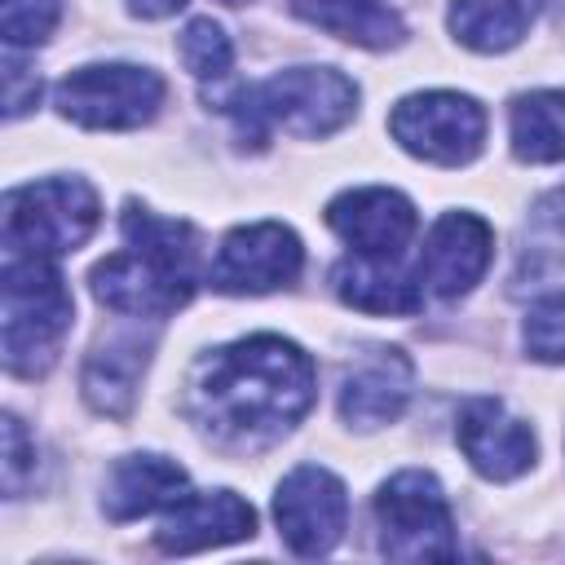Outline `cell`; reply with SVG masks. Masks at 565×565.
<instances>
[{
	"label": "cell",
	"instance_id": "cell-3",
	"mask_svg": "<svg viewBox=\"0 0 565 565\" xmlns=\"http://www.w3.org/2000/svg\"><path fill=\"white\" fill-rule=\"evenodd\" d=\"M216 110H230L238 119V132L252 137V146H265L269 128L318 141L353 119L358 88L335 66H291L252 88H238L234 97H216Z\"/></svg>",
	"mask_w": 565,
	"mask_h": 565
},
{
	"label": "cell",
	"instance_id": "cell-25",
	"mask_svg": "<svg viewBox=\"0 0 565 565\" xmlns=\"http://www.w3.org/2000/svg\"><path fill=\"white\" fill-rule=\"evenodd\" d=\"M31 472H35V450L26 446L22 419L18 415H4V494L18 499L26 490V477Z\"/></svg>",
	"mask_w": 565,
	"mask_h": 565
},
{
	"label": "cell",
	"instance_id": "cell-14",
	"mask_svg": "<svg viewBox=\"0 0 565 565\" xmlns=\"http://www.w3.org/2000/svg\"><path fill=\"white\" fill-rule=\"evenodd\" d=\"M256 534V512L247 499H238L234 490H207V494H185L172 503V512L163 516V525L154 530L159 552L185 556V552H203V547H221V543H238Z\"/></svg>",
	"mask_w": 565,
	"mask_h": 565
},
{
	"label": "cell",
	"instance_id": "cell-13",
	"mask_svg": "<svg viewBox=\"0 0 565 565\" xmlns=\"http://www.w3.org/2000/svg\"><path fill=\"white\" fill-rule=\"evenodd\" d=\"M455 437H459V450L468 455V463L490 481H512V477L530 472V463H534V433L525 428V419L508 415V406L499 397L463 402Z\"/></svg>",
	"mask_w": 565,
	"mask_h": 565
},
{
	"label": "cell",
	"instance_id": "cell-16",
	"mask_svg": "<svg viewBox=\"0 0 565 565\" xmlns=\"http://www.w3.org/2000/svg\"><path fill=\"white\" fill-rule=\"evenodd\" d=\"M411 397V362L397 349H380L358 362L340 388V415L353 428H380L402 415Z\"/></svg>",
	"mask_w": 565,
	"mask_h": 565
},
{
	"label": "cell",
	"instance_id": "cell-20",
	"mask_svg": "<svg viewBox=\"0 0 565 565\" xmlns=\"http://www.w3.org/2000/svg\"><path fill=\"white\" fill-rule=\"evenodd\" d=\"M141 366H146V344L141 340H110V344L93 349L88 362H84V375H79V388H84L88 406L102 411V415L124 419L132 411Z\"/></svg>",
	"mask_w": 565,
	"mask_h": 565
},
{
	"label": "cell",
	"instance_id": "cell-27",
	"mask_svg": "<svg viewBox=\"0 0 565 565\" xmlns=\"http://www.w3.org/2000/svg\"><path fill=\"white\" fill-rule=\"evenodd\" d=\"M534 221H539V225H552V230L565 234V185L547 190V194L534 203Z\"/></svg>",
	"mask_w": 565,
	"mask_h": 565
},
{
	"label": "cell",
	"instance_id": "cell-1",
	"mask_svg": "<svg viewBox=\"0 0 565 565\" xmlns=\"http://www.w3.org/2000/svg\"><path fill=\"white\" fill-rule=\"evenodd\" d=\"M313 406V362L282 335H247L207 353L190 375V419L230 450H260Z\"/></svg>",
	"mask_w": 565,
	"mask_h": 565
},
{
	"label": "cell",
	"instance_id": "cell-7",
	"mask_svg": "<svg viewBox=\"0 0 565 565\" xmlns=\"http://www.w3.org/2000/svg\"><path fill=\"white\" fill-rule=\"evenodd\" d=\"M53 102L79 128L124 132V128H141V124H150L159 115V106H163V79L154 71L128 66V62L79 66V71H71V75L57 79Z\"/></svg>",
	"mask_w": 565,
	"mask_h": 565
},
{
	"label": "cell",
	"instance_id": "cell-8",
	"mask_svg": "<svg viewBox=\"0 0 565 565\" xmlns=\"http://www.w3.org/2000/svg\"><path fill=\"white\" fill-rule=\"evenodd\" d=\"M388 132L406 154L437 168H459L472 163L486 146V110L468 93L450 88L411 93L393 106Z\"/></svg>",
	"mask_w": 565,
	"mask_h": 565
},
{
	"label": "cell",
	"instance_id": "cell-17",
	"mask_svg": "<svg viewBox=\"0 0 565 565\" xmlns=\"http://www.w3.org/2000/svg\"><path fill=\"white\" fill-rule=\"evenodd\" d=\"M335 296L349 309L362 313H419L424 309V287L397 269V260H375V256H349L331 269Z\"/></svg>",
	"mask_w": 565,
	"mask_h": 565
},
{
	"label": "cell",
	"instance_id": "cell-24",
	"mask_svg": "<svg viewBox=\"0 0 565 565\" xmlns=\"http://www.w3.org/2000/svg\"><path fill=\"white\" fill-rule=\"evenodd\" d=\"M62 18V0H4V44L31 49L44 44Z\"/></svg>",
	"mask_w": 565,
	"mask_h": 565
},
{
	"label": "cell",
	"instance_id": "cell-26",
	"mask_svg": "<svg viewBox=\"0 0 565 565\" xmlns=\"http://www.w3.org/2000/svg\"><path fill=\"white\" fill-rule=\"evenodd\" d=\"M35 97H40V79H31L26 84V66L13 57V49H9V62H4V115L9 119H18L26 106H35Z\"/></svg>",
	"mask_w": 565,
	"mask_h": 565
},
{
	"label": "cell",
	"instance_id": "cell-5",
	"mask_svg": "<svg viewBox=\"0 0 565 565\" xmlns=\"http://www.w3.org/2000/svg\"><path fill=\"white\" fill-rule=\"evenodd\" d=\"M102 203L79 177H49L9 190L4 199V247L9 256H66L97 230Z\"/></svg>",
	"mask_w": 565,
	"mask_h": 565
},
{
	"label": "cell",
	"instance_id": "cell-28",
	"mask_svg": "<svg viewBox=\"0 0 565 565\" xmlns=\"http://www.w3.org/2000/svg\"><path fill=\"white\" fill-rule=\"evenodd\" d=\"M185 0H128V9L137 13V18H168V13H177Z\"/></svg>",
	"mask_w": 565,
	"mask_h": 565
},
{
	"label": "cell",
	"instance_id": "cell-23",
	"mask_svg": "<svg viewBox=\"0 0 565 565\" xmlns=\"http://www.w3.org/2000/svg\"><path fill=\"white\" fill-rule=\"evenodd\" d=\"M525 349L539 362H565V291L543 296L525 313Z\"/></svg>",
	"mask_w": 565,
	"mask_h": 565
},
{
	"label": "cell",
	"instance_id": "cell-22",
	"mask_svg": "<svg viewBox=\"0 0 565 565\" xmlns=\"http://www.w3.org/2000/svg\"><path fill=\"white\" fill-rule=\"evenodd\" d=\"M177 53H181L185 71H190L194 79H203V84H221V79L230 75V66H234V44H230V35H225L212 18H194V22L181 31Z\"/></svg>",
	"mask_w": 565,
	"mask_h": 565
},
{
	"label": "cell",
	"instance_id": "cell-2",
	"mask_svg": "<svg viewBox=\"0 0 565 565\" xmlns=\"http://www.w3.org/2000/svg\"><path fill=\"white\" fill-rule=\"evenodd\" d=\"M124 252L93 265V296L128 318H168L194 296L199 238L190 221L124 203Z\"/></svg>",
	"mask_w": 565,
	"mask_h": 565
},
{
	"label": "cell",
	"instance_id": "cell-12",
	"mask_svg": "<svg viewBox=\"0 0 565 565\" xmlns=\"http://www.w3.org/2000/svg\"><path fill=\"white\" fill-rule=\"evenodd\" d=\"M490 256H494V230L472 212H446L424 238L415 278L433 296L450 300L481 282V274L490 269Z\"/></svg>",
	"mask_w": 565,
	"mask_h": 565
},
{
	"label": "cell",
	"instance_id": "cell-15",
	"mask_svg": "<svg viewBox=\"0 0 565 565\" xmlns=\"http://www.w3.org/2000/svg\"><path fill=\"white\" fill-rule=\"evenodd\" d=\"M190 477L181 463H172L168 455H128L110 468L106 477V494L102 508L110 521H137L146 512L172 508L177 499H185Z\"/></svg>",
	"mask_w": 565,
	"mask_h": 565
},
{
	"label": "cell",
	"instance_id": "cell-6",
	"mask_svg": "<svg viewBox=\"0 0 565 565\" xmlns=\"http://www.w3.org/2000/svg\"><path fill=\"white\" fill-rule=\"evenodd\" d=\"M380 521V552L393 561H450L455 547V516L441 494V481L424 468L393 472L375 494Z\"/></svg>",
	"mask_w": 565,
	"mask_h": 565
},
{
	"label": "cell",
	"instance_id": "cell-19",
	"mask_svg": "<svg viewBox=\"0 0 565 565\" xmlns=\"http://www.w3.org/2000/svg\"><path fill=\"white\" fill-rule=\"evenodd\" d=\"M291 9L305 22L331 31L335 40H349L362 49H388L406 35L402 18L384 0H291Z\"/></svg>",
	"mask_w": 565,
	"mask_h": 565
},
{
	"label": "cell",
	"instance_id": "cell-10",
	"mask_svg": "<svg viewBox=\"0 0 565 565\" xmlns=\"http://www.w3.org/2000/svg\"><path fill=\"white\" fill-rule=\"evenodd\" d=\"M274 521L282 543L296 556H322L344 539L349 525V494L344 481L318 463H300L282 477L274 494Z\"/></svg>",
	"mask_w": 565,
	"mask_h": 565
},
{
	"label": "cell",
	"instance_id": "cell-18",
	"mask_svg": "<svg viewBox=\"0 0 565 565\" xmlns=\"http://www.w3.org/2000/svg\"><path fill=\"white\" fill-rule=\"evenodd\" d=\"M539 9L543 0H455L450 31L472 53H508L512 44H521Z\"/></svg>",
	"mask_w": 565,
	"mask_h": 565
},
{
	"label": "cell",
	"instance_id": "cell-11",
	"mask_svg": "<svg viewBox=\"0 0 565 565\" xmlns=\"http://www.w3.org/2000/svg\"><path fill=\"white\" fill-rule=\"evenodd\" d=\"M327 225L358 252L375 260H397L419 230L415 203L388 185H358L327 203Z\"/></svg>",
	"mask_w": 565,
	"mask_h": 565
},
{
	"label": "cell",
	"instance_id": "cell-21",
	"mask_svg": "<svg viewBox=\"0 0 565 565\" xmlns=\"http://www.w3.org/2000/svg\"><path fill=\"white\" fill-rule=\"evenodd\" d=\"M512 154L521 163H561L565 159V88L521 93L508 110Z\"/></svg>",
	"mask_w": 565,
	"mask_h": 565
},
{
	"label": "cell",
	"instance_id": "cell-4",
	"mask_svg": "<svg viewBox=\"0 0 565 565\" xmlns=\"http://www.w3.org/2000/svg\"><path fill=\"white\" fill-rule=\"evenodd\" d=\"M75 305L62 274L44 256H9L4 265V366L35 380L53 366Z\"/></svg>",
	"mask_w": 565,
	"mask_h": 565
},
{
	"label": "cell",
	"instance_id": "cell-29",
	"mask_svg": "<svg viewBox=\"0 0 565 565\" xmlns=\"http://www.w3.org/2000/svg\"><path fill=\"white\" fill-rule=\"evenodd\" d=\"M225 4H243V0H225Z\"/></svg>",
	"mask_w": 565,
	"mask_h": 565
},
{
	"label": "cell",
	"instance_id": "cell-9",
	"mask_svg": "<svg viewBox=\"0 0 565 565\" xmlns=\"http://www.w3.org/2000/svg\"><path fill=\"white\" fill-rule=\"evenodd\" d=\"M300 260H305L300 238L287 225L256 221V225H238L221 238L207 282H212V291H225V296H265V291L296 282Z\"/></svg>",
	"mask_w": 565,
	"mask_h": 565
}]
</instances>
